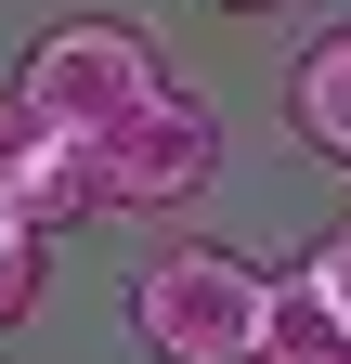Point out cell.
I'll return each mask as SVG.
<instances>
[{
    "label": "cell",
    "mask_w": 351,
    "mask_h": 364,
    "mask_svg": "<svg viewBox=\"0 0 351 364\" xmlns=\"http://www.w3.org/2000/svg\"><path fill=\"white\" fill-rule=\"evenodd\" d=\"M286 326H299L286 287L260 260L208 247V235H169L144 273H130V338H144L156 364H260Z\"/></svg>",
    "instance_id": "obj_1"
},
{
    "label": "cell",
    "mask_w": 351,
    "mask_h": 364,
    "mask_svg": "<svg viewBox=\"0 0 351 364\" xmlns=\"http://www.w3.org/2000/svg\"><path fill=\"white\" fill-rule=\"evenodd\" d=\"M14 91H26L53 130H78V144H117L130 117H156V105H169V65H156V39H144V26L92 14V26H53V39H39Z\"/></svg>",
    "instance_id": "obj_2"
},
{
    "label": "cell",
    "mask_w": 351,
    "mask_h": 364,
    "mask_svg": "<svg viewBox=\"0 0 351 364\" xmlns=\"http://www.w3.org/2000/svg\"><path fill=\"white\" fill-rule=\"evenodd\" d=\"M208 169H222V117L169 91L156 117H130L117 144H104V208H195Z\"/></svg>",
    "instance_id": "obj_3"
},
{
    "label": "cell",
    "mask_w": 351,
    "mask_h": 364,
    "mask_svg": "<svg viewBox=\"0 0 351 364\" xmlns=\"http://www.w3.org/2000/svg\"><path fill=\"white\" fill-rule=\"evenodd\" d=\"M0 182L26 196L39 235H65V221H104V144H78L26 105V91H0Z\"/></svg>",
    "instance_id": "obj_4"
},
{
    "label": "cell",
    "mask_w": 351,
    "mask_h": 364,
    "mask_svg": "<svg viewBox=\"0 0 351 364\" xmlns=\"http://www.w3.org/2000/svg\"><path fill=\"white\" fill-rule=\"evenodd\" d=\"M286 130L313 156H351V26H325L313 53L286 65Z\"/></svg>",
    "instance_id": "obj_5"
},
{
    "label": "cell",
    "mask_w": 351,
    "mask_h": 364,
    "mask_svg": "<svg viewBox=\"0 0 351 364\" xmlns=\"http://www.w3.org/2000/svg\"><path fill=\"white\" fill-rule=\"evenodd\" d=\"M286 312H299L313 338H338V351H351V221H338V235H325L313 260H299V287H286Z\"/></svg>",
    "instance_id": "obj_6"
},
{
    "label": "cell",
    "mask_w": 351,
    "mask_h": 364,
    "mask_svg": "<svg viewBox=\"0 0 351 364\" xmlns=\"http://www.w3.org/2000/svg\"><path fill=\"white\" fill-rule=\"evenodd\" d=\"M39 247H53V235H39L26 196L0 182V326H26V312H39Z\"/></svg>",
    "instance_id": "obj_7"
},
{
    "label": "cell",
    "mask_w": 351,
    "mask_h": 364,
    "mask_svg": "<svg viewBox=\"0 0 351 364\" xmlns=\"http://www.w3.org/2000/svg\"><path fill=\"white\" fill-rule=\"evenodd\" d=\"M260 364H351V351H338V338H313V326H286V338L260 351Z\"/></svg>",
    "instance_id": "obj_8"
},
{
    "label": "cell",
    "mask_w": 351,
    "mask_h": 364,
    "mask_svg": "<svg viewBox=\"0 0 351 364\" xmlns=\"http://www.w3.org/2000/svg\"><path fill=\"white\" fill-rule=\"evenodd\" d=\"M222 14H274V0H222Z\"/></svg>",
    "instance_id": "obj_9"
}]
</instances>
